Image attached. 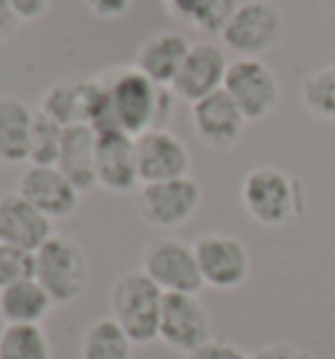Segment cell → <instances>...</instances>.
Masks as SVG:
<instances>
[{"label": "cell", "instance_id": "52a82bcc", "mask_svg": "<svg viewBox=\"0 0 335 359\" xmlns=\"http://www.w3.org/2000/svg\"><path fill=\"white\" fill-rule=\"evenodd\" d=\"M142 270L165 294H197L205 286L197 255H194V244H186L176 236L149 241L142 257Z\"/></svg>", "mask_w": 335, "mask_h": 359}, {"label": "cell", "instance_id": "83f0119b", "mask_svg": "<svg viewBox=\"0 0 335 359\" xmlns=\"http://www.w3.org/2000/svg\"><path fill=\"white\" fill-rule=\"evenodd\" d=\"M186 359H249V354L241 349V346H236V344L212 336V339L205 341L199 349L186 354Z\"/></svg>", "mask_w": 335, "mask_h": 359}, {"label": "cell", "instance_id": "8992f818", "mask_svg": "<svg viewBox=\"0 0 335 359\" xmlns=\"http://www.w3.org/2000/svg\"><path fill=\"white\" fill-rule=\"evenodd\" d=\"M199 205H202V187L191 176L142 184L137 194V208L144 223L165 231L186 226L197 215Z\"/></svg>", "mask_w": 335, "mask_h": 359}, {"label": "cell", "instance_id": "9c48e42d", "mask_svg": "<svg viewBox=\"0 0 335 359\" xmlns=\"http://www.w3.org/2000/svg\"><path fill=\"white\" fill-rule=\"evenodd\" d=\"M223 90L236 102L247 121L267 118L280 102V84L275 74L259 58H238L228 63Z\"/></svg>", "mask_w": 335, "mask_h": 359}, {"label": "cell", "instance_id": "4316f807", "mask_svg": "<svg viewBox=\"0 0 335 359\" xmlns=\"http://www.w3.org/2000/svg\"><path fill=\"white\" fill-rule=\"evenodd\" d=\"M244 0H199L197 11L191 16V24L207 34H223L228 21L233 19Z\"/></svg>", "mask_w": 335, "mask_h": 359}, {"label": "cell", "instance_id": "f546056e", "mask_svg": "<svg viewBox=\"0 0 335 359\" xmlns=\"http://www.w3.org/2000/svg\"><path fill=\"white\" fill-rule=\"evenodd\" d=\"M81 3L100 19H118L131 8L134 0H81Z\"/></svg>", "mask_w": 335, "mask_h": 359}, {"label": "cell", "instance_id": "2e32d148", "mask_svg": "<svg viewBox=\"0 0 335 359\" xmlns=\"http://www.w3.org/2000/svg\"><path fill=\"white\" fill-rule=\"evenodd\" d=\"M95 134H97V150H95L97 187L116 194L134 191L142 184L137 168V140L116 129L95 131Z\"/></svg>", "mask_w": 335, "mask_h": 359}, {"label": "cell", "instance_id": "7a4b0ae2", "mask_svg": "<svg viewBox=\"0 0 335 359\" xmlns=\"http://www.w3.org/2000/svg\"><path fill=\"white\" fill-rule=\"evenodd\" d=\"M163 299L165 291L144 270H128L110 286V318L126 330V336L134 344L144 346L158 341Z\"/></svg>", "mask_w": 335, "mask_h": 359}, {"label": "cell", "instance_id": "ffe728a7", "mask_svg": "<svg viewBox=\"0 0 335 359\" xmlns=\"http://www.w3.org/2000/svg\"><path fill=\"white\" fill-rule=\"evenodd\" d=\"M34 113L16 95H0V163H29Z\"/></svg>", "mask_w": 335, "mask_h": 359}, {"label": "cell", "instance_id": "8fae6325", "mask_svg": "<svg viewBox=\"0 0 335 359\" xmlns=\"http://www.w3.org/2000/svg\"><path fill=\"white\" fill-rule=\"evenodd\" d=\"M158 339L181 354H191L212 339L210 312L197 299V294H165L160 309Z\"/></svg>", "mask_w": 335, "mask_h": 359}, {"label": "cell", "instance_id": "ba28073f", "mask_svg": "<svg viewBox=\"0 0 335 359\" xmlns=\"http://www.w3.org/2000/svg\"><path fill=\"white\" fill-rule=\"evenodd\" d=\"M108 108L105 79L58 81L45 92L40 113L58 121L60 126H97Z\"/></svg>", "mask_w": 335, "mask_h": 359}, {"label": "cell", "instance_id": "7402d4cb", "mask_svg": "<svg viewBox=\"0 0 335 359\" xmlns=\"http://www.w3.org/2000/svg\"><path fill=\"white\" fill-rule=\"evenodd\" d=\"M134 341L113 318H97L81 336L79 359H131Z\"/></svg>", "mask_w": 335, "mask_h": 359}, {"label": "cell", "instance_id": "3957f363", "mask_svg": "<svg viewBox=\"0 0 335 359\" xmlns=\"http://www.w3.org/2000/svg\"><path fill=\"white\" fill-rule=\"evenodd\" d=\"M241 205L254 223L278 229L301 215L304 197L291 173L275 165H259L241 181Z\"/></svg>", "mask_w": 335, "mask_h": 359}, {"label": "cell", "instance_id": "7c38bea8", "mask_svg": "<svg viewBox=\"0 0 335 359\" xmlns=\"http://www.w3.org/2000/svg\"><path fill=\"white\" fill-rule=\"evenodd\" d=\"M228 60L226 53L215 42H197L191 45L186 60L181 63L176 79L170 84V92L176 100H184L189 105L205 100L212 92L223 90L226 81Z\"/></svg>", "mask_w": 335, "mask_h": 359}, {"label": "cell", "instance_id": "d6986e66", "mask_svg": "<svg viewBox=\"0 0 335 359\" xmlns=\"http://www.w3.org/2000/svg\"><path fill=\"white\" fill-rule=\"evenodd\" d=\"M95 150H97V134L92 126H66L60 155L55 168L84 194L97 187V170H95Z\"/></svg>", "mask_w": 335, "mask_h": 359}, {"label": "cell", "instance_id": "484cf974", "mask_svg": "<svg viewBox=\"0 0 335 359\" xmlns=\"http://www.w3.org/2000/svg\"><path fill=\"white\" fill-rule=\"evenodd\" d=\"M34 278V252L0 244V291Z\"/></svg>", "mask_w": 335, "mask_h": 359}, {"label": "cell", "instance_id": "5b68a950", "mask_svg": "<svg viewBox=\"0 0 335 359\" xmlns=\"http://www.w3.org/2000/svg\"><path fill=\"white\" fill-rule=\"evenodd\" d=\"M223 45L241 58L273 50L283 37V13L270 0H244L223 29Z\"/></svg>", "mask_w": 335, "mask_h": 359}, {"label": "cell", "instance_id": "9a60e30c", "mask_svg": "<svg viewBox=\"0 0 335 359\" xmlns=\"http://www.w3.org/2000/svg\"><path fill=\"white\" fill-rule=\"evenodd\" d=\"M137 168L142 184L170 181L189 176V147L168 129H152L137 137Z\"/></svg>", "mask_w": 335, "mask_h": 359}, {"label": "cell", "instance_id": "5bb4252c", "mask_svg": "<svg viewBox=\"0 0 335 359\" xmlns=\"http://www.w3.org/2000/svg\"><path fill=\"white\" fill-rule=\"evenodd\" d=\"M191 123L202 144H207L215 152H226L238 144L247 118L236 102L228 97L226 90H217L191 105Z\"/></svg>", "mask_w": 335, "mask_h": 359}, {"label": "cell", "instance_id": "e0dca14e", "mask_svg": "<svg viewBox=\"0 0 335 359\" xmlns=\"http://www.w3.org/2000/svg\"><path fill=\"white\" fill-rule=\"evenodd\" d=\"M53 233V220L24 200L19 191L0 194V244L37 252Z\"/></svg>", "mask_w": 335, "mask_h": 359}, {"label": "cell", "instance_id": "277c9868", "mask_svg": "<svg viewBox=\"0 0 335 359\" xmlns=\"http://www.w3.org/2000/svg\"><path fill=\"white\" fill-rule=\"evenodd\" d=\"M87 255L69 236L53 233L34 252V278L55 304H71L87 289Z\"/></svg>", "mask_w": 335, "mask_h": 359}, {"label": "cell", "instance_id": "ac0fdd59", "mask_svg": "<svg viewBox=\"0 0 335 359\" xmlns=\"http://www.w3.org/2000/svg\"><path fill=\"white\" fill-rule=\"evenodd\" d=\"M191 42L178 32H160L152 34L137 50L134 69L142 71L147 79H152L160 87H170L176 79L181 63L186 60Z\"/></svg>", "mask_w": 335, "mask_h": 359}, {"label": "cell", "instance_id": "d6a6232c", "mask_svg": "<svg viewBox=\"0 0 335 359\" xmlns=\"http://www.w3.org/2000/svg\"><path fill=\"white\" fill-rule=\"evenodd\" d=\"M16 24H19V16L13 13V8L8 6V0H0V42L16 29Z\"/></svg>", "mask_w": 335, "mask_h": 359}, {"label": "cell", "instance_id": "4fadbf2b", "mask_svg": "<svg viewBox=\"0 0 335 359\" xmlns=\"http://www.w3.org/2000/svg\"><path fill=\"white\" fill-rule=\"evenodd\" d=\"M16 191L50 220L71 218L81 200V191L55 165H29L21 173Z\"/></svg>", "mask_w": 335, "mask_h": 359}, {"label": "cell", "instance_id": "44dd1931", "mask_svg": "<svg viewBox=\"0 0 335 359\" xmlns=\"http://www.w3.org/2000/svg\"><path fill=\"white\" fill-rule=\"evenodd\" d=\"M55 302L42 289L37 278L13 283L0 291V320L3 325H42Z\"/></svg>", "mask_w": 335, "mask_h": 359}, {"label": "cell", "instance_id": "d4e9b609", "mask_svg": "<svg viewBox=\"0 0 335 359\" xmlns=\"http://www.w3.org/2000/svg\"><path fill=\"white\" fill-rule=\"evenodd\" d=\"M60 142H63V126L37 110L34 126H32L29 165H55L60 155Z\"/></svg>", "mask_w": 335, "mask_h": 359}, {"label": "cell", "instance_id": "f1b7e54d", "mask_svg": "<svg viewBox=\"0 0 335 359\" xmlns=\"http://www.w3.org/2000/svg\"><path fill=\"white\" fill-rule=\"evenodd\" d=\"M249 359H312V354L294 344L278 341V344H267L262 349H257L254 354H249Z\"/></svg>", "mask_w": 335, "mask_h": 359}, {"label": "cell", "instance_id": "603a6c76", "mask_svg": "<svg viewBox=\"0 0 335 359\" xmlns=\"http://www.w3.org/2000/svg\"><path fill=\"white\" fill-rule=\"evenodd\" d=\"M0 359H53V344L42 325H3Z\"/></svg>", "mask_w": 335, "mask_h": 359}, {"label": "cell", "instance_id": "30bf717a", "mask_svg": "<svg viewBox=\"0 0 335 359\" xmlns=\"http://www.w3.org/2000/svg\"><path fill=\"white\" fill-rule=\"evenodd\" d=\"M197 265L205 286L217 291H233L247 283L252 257L247 244L231 233H205L194 244Z\"/></svg>", "mask_w": 335, "mask_h": 359}, {"label": "cell", "instance_id": "4dcf8cb0", "mask_svg": "<svg viewBox=\"0 0 335 359\" xmlns=\"http://www.w3.org/2000/svg\"><path fill=\"white\" fill-rule=\"evenodd\" d=\"M8 6L19 16V21H34L50 8V0H8Z\"/></svg>", "mask_w": 335, "mask_h": 359}, {"label": "cell", "instance_id": "cb8c5ba5", "mask_svg": "<svg viewBox=\"0 0 335 359\" xmlns=\"http://www.w3.org/2000/svg\"><path fill=\"white\" fill-rule=\"evenodd\" d=\"M304 108L322 121H335V66L312 71L301 84Z\"/></svg>", "mask_w": 335, "mask_h": 359}, {"label": "cell", "instance_id": "1f68e13d", "mask_svg": "<svg viewBox=\"0 0 335 359\" xmlns=\"http://www.w3.org/2000/svg\"><path fill=\"white\" fill-rule=\"evenodd\" d=\"M165 3V8L170 11V16H176V19H186L191 21L194 16V11H197L199 0H163Z\"/></svg>", "mask_w": 335, "mask_h": 359}, {"label": "cell", "instance_id": "6da1fadb", "mask_svg": "<svg viewBox=\"0 0 335 359\" xmlns=\"http://www.w3.org/2000/svg\"><path fill=\"white\" fill-rule=\"evenodd\" d=\"M108 108L95 131H123L128 137H142L144 131L168 129L176 108V95L170 87H160L137 69H118L105 79Z\"/></svg>", "mask_w": 335, "mask_h": 359}]
</instances>
